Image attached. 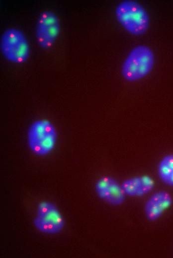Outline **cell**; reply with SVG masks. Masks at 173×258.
Returning a JSON list of instances; mask_svg holds the SVG:
<instances>
[{
  "mask_svg": "<svg viewBox=\"0 0 173 258\" xmlns=\"http://www.w3.org/2000/svg\"><path fill=\"white\" fill-rule=\"evenodd\" d=\"M158 174L165 184L173 186V154L164 156L159 162Z\"/></svg>",
  "mask_w": 173,
  "mask_h": 258,
  "instance_id": "obj_10",
  "label": "cell"
},
{
  "mask_svg": "<svg viewBox=\"0 0 173 258\" xmlns=\"http://www.w3.org/2000/svg\"><path fill=\"white\" fill-rule=\"evenodd\" d=\"M118 22L129 33L141 35L149 28V15L139 3L133 0H124L119 3L115 9Z\"/></svg>",
  "mask_w": 173,
  "mask_h": 258,
  "instance_id": "obj_2",
  "label": "cell"
},
{
  "mask_svg": "<svg viewBox=\"0 0 173 258\" xmlns=\"http://www.w3.org/2000/svg\"><path fill=\"white\" fill-rule=\"evenodd\" d=\"M61 31L59 16L54 11L46 10L39 15L35 26V39L38 46L43 49L52 48Z\"/></svg>",
  "mask_w": 173,
  "mask_h": 258,
  "instance_id": "obj_5",
  "label": "cell"
},
{
  "mask_svg": "<svg viewBox=\"0 0 173 258\" xmlns=\"http://www.w3.org/2000/svg\"><path fill=\"white\" fill-rule=\"evenodd\" d=\"M58 133L54 124L47 119H38L29 126L27 133L28 146L38 156L49 154L55 148Z\"/></svg>",
  "mask_w": 173,
  "mask_h": 258,
  "instance_id": "obj_1",
  "label": "cell"
},
{
  "mask_svg": "<svg viewBox=\"0 0 173 258\" xmlns=\"http://www.w3.org/2000/svg\"><path fill=\"white\" fill-rule=\"evenodd\" d=\"M33 225L42 233L57 234L63 229L65 219L61 211L53 203L43 201L37 206Z\"/></svg>",
  "mask_w": 173,
  "mask_h": 258,
  "instance_id": "obj_6",
  "label": "cell"
},
{
  "mask_svg": "<svg viewBox=\"0 0 173 258\" xmlns=\"http://www.w3.org/2000/svg\"><path fill=\"white\" fill-rule=\"evenodd\" d=\"M95 191L100 199L114 206L122 204L126 195L121 185L114 178L107 176L101 177L97 180Z\"/></svg>",
  "mask_w": 173,
  "mask_h": 258,
  "instance_id": "obj_7",
  "label": "cell"
},
{
  "mask_svg": "<svg viewBox=\"0 0 173 258\" xmlns=\"http://www.w3.org/2000/svg\"><path fill=\"white\" fill-rule=\"evenodd\" d=\"M0 51L6 61L14 64L25 63L30 55V45L25 34L14 27L7 28L2 33Z\"/></svg>",
  "mask_w": 173,
  "mask_h": 258,
  "instance_id": "obj_4",
  "label": "cell"
},
{
  "mask_svg": "<svg viewBox=\"0 0 173 258\" xmlns=\"http://www.w3.org/2000/svg\"><path fill=\"white\" fill-rule=\"evenodd\" d=\"M126 195L131 196H141L152 190L154 182L148 176H142L128 178L121 184Z\"/></svg>",
  "mask_w": 173,
  "mask_h": 258,
  "instance_id": "obj_9",
  "label": "cell"
},
{
  "mask_svg": "<svg viewBox=\"0 0 173 258\" xmlns=\"http://www.w3.org/2000/svg\"><path fill=\"white\" fill-rule=\"evenodd\" d=\"M173 203L171 195L162 191L153 194L146 201L144 211L147 218L151 221L159 219Z\"/></svg>",
  "mask_w": 173,
  "mask_h": 258,
  "instance_id": "obj_8",
  "label": "cell"
},
{
  "mask_svg": "<svg viewBox=\"0 0 173 258\" xmlns=\"http://www.w3.org/2000/svg\"><path fill=\"white\" fill-rule=\"evenodd\" d=\"M155 56L146 45H138L131 50L124 60L121 68L123 78L129 81L140 80L152 70Z\"/></svg>",
  "mask_w": 173,
  "mask_h": 258,
  "instance_id": "obj_3",
  "label": "cell"
}]
</instances>
